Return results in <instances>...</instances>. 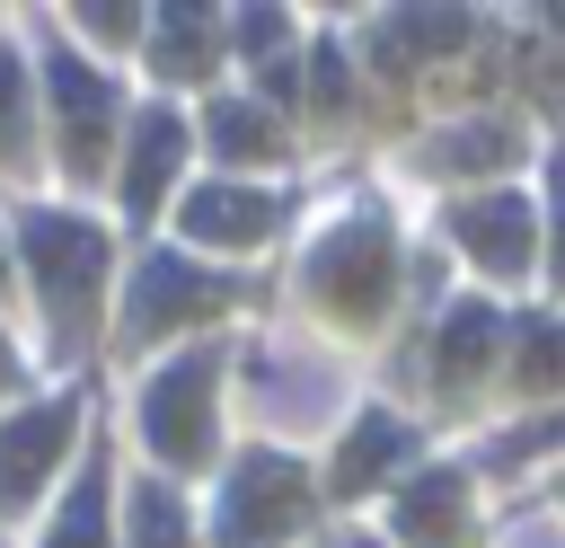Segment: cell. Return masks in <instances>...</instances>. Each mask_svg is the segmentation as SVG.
<instances>
[{
    "label": "cell",
    "mask_w": 565,
    "mask_h": 548,
    "mask_svg": "<svg viewBox=\"0 0 565 548\" xmlns=\"http://www.w3.org/2000/svg\"><path fill=\"white\" fill-rule=\"evenodd\" d=\"M300 468L291 460H247V477L230 486V548H265L291 513H300Z\"/></svg>",
    "instance_id": "cell-1"
},
{
    "label": "cell",
    "mask_w": 565,
    "mask_h": 548,
    "mask_svg": "<svg viewBox=\"0 0 565 548\" xmlns=\"http://www.w3.org/2000/svg\"><path fill=\"white\" fill-rule=\"evenodd\" d=\"M203 380H212V362L185 354V362L159 371V389H150V442H159L168 460H194V451L212 442V424H203Z\"/></svg>",
    "instance_id": "cell-2"
},
{
    "label": "cell",
    "mask_w": 565,
    "mask_h": 548,
    "mask_svg": "<svg viewBox=\"0 0 565 548\" xmlns=\"http://www.w3.org/2000/svg\"><path fill=\"white\" fill-rule=\"evenodd\" d=\"M380 283H388V239L380 230H344V239H327L318 247V292L327 301H380Z\"/></svg>",
    "instance_id": "cell-3"
},
{
    "label": "cell",
    "mask_w": 565,
    "mask_h": 548,
    "mask_svg": "<svg viewBox=\"0 0 565 548\" xmlns=\"http://www.w3.org/2000/svg\"><path fill=\"white\" fill-rule=\"evenodd\" d=\"M62 433H71V407H44V415H18L9 433H0V504H18L44 468H53V451H62Z\"/></svg>",
    "instance_id": "cell-4"
},
{
    "label": "cell",
    "mask_w": 565,
    "mask_h": 548,
    "mask_svg": "<svg viewBox=\"0 0 565 548\" xmlns=\"http://www.w3.org/2000/svg\"><path fill=\"white\" fill-rule=\"evenodd\" d=\"M26 247H35V274L71 301L88 274H97V230H79V221H53V212H35L26 221Z\"/></svg>",
    "instance_id": "cell-5"
},
{
    "label": "cell",
    "mask_w": 565,
    "mask_h": 548,
    "mask_svg": "<svg viewBox=\"0 0 565 548\" xmlns=\"http://www.w3.org/2000/svg\"><path fill=\"white\" fill-rule=\"evenodd\" d=\"M459 239L486 247V265H521L530 256V203L494 194V203H459Z\"/></svg>",
    "instance_id": "cell-6"
},
{
    "label": "cell",
    "mask_w": 565,
    "mask_h": 548,
    "mask_svg": "<svg viewBox=\"0 0 565 548\" xmlns=\"http://www.w3.org/2000/svg\"><path fill=\"white\" fill-rule=\"evenodd\" d=\"M212 301H221V283H203V274H185V265L159 256L141 274V292H132V327H159L168 309H212Z\"/></svg>",
    "instance_id": "cell-7"
},
{
    "label": "cell",
    "mask_w": 565,
    "mask_h": 548,
    "mask_svg": "<svg viewBox=\"0 0 565 548\" xmlns=\"http://www.w3.org/2000/svg\"><path fill=\"white\" fill-rule=\"evenodd\" d=\"M185 230L194 239H247V230H265V194H194Z\"/></svg>",
    "instance_id": "cell-8"
},
{
    "label": "cell",
    "mask_w": 565,
    "mask_h": 548,
    "mask_svg": "<svg viewBox=\"0 0 565 548\" xmlns=\"http://www.w3.org/2000/svg\"><path fill=\"white\" fill-rule=\"evenodd\" d=\"M177 141H185V133H177V115H150V133H141V150H132V186H124V194H132V212H150V203H159V177H168Z\"/></svg>",
    "instance_id": "cell-9"
},
{
    "label": "cell",
    "mask_w": 565,
    "mask_h": 548,
    "mask_svg": "<svg viewBox=\"0 0 565 548\" xmlns=\"http://www.w3.org/2000/svg\"><path fill=\"white\" fill-rule=\"evenodd\" d=\"M397 442H406V433H397L388 415H371V424L353 433V451H344V468H335V477H344V486H371V477H380V460H397Z\"/></svg>",
    "instance_id": "cell-10"
},
{
    "label": "cell",
    "mask_w": 565,
    "mask_h": 548,
    "mask_svg": "<svg viewBox=\"0 0 565 548\" xmlns=\"http://www.w3.org/2000/svg\"><path fill=\"white\" fill-rule=\"evenodd\" d=\"M132 530H141V548H185V513L168 504V486H141L132 495Z\"/></svg>",
    "instance_id": "cell-11"
},
{
    "label": "cell",
    "mask_w": 565,
    "mask_h": 548,
    "mask_svg": "<svg viewBox=\"0 0 565 548\" xmlns=\"http://www.w3.org/2000/svg\"><path fill=\"white\" fill-rule=\"evenodd\" d=\"M486 309H450L441 318V371H477V354H486Z\"/></svg>",
    "instance_id": "cell-12"
},
{
    "label": "cell",
    "mask_w": 565,
    "mask_h": 548,
    "mask_svg": "<svg viewBox=\"0 0 565 548\" xmlns=\"http://www.w3.org/2000/svg\"><path fill=\"white\" fill-rule=\"evenodd\" d=\"M521 371H530V380H565V336H556V327L521 336Z\"/></svg>",
    "instance_id": "cell-13"
},
{
    "label": "cell",
    "mask_w": 565,
    "mask_h": 548,
    "mask_svg": "<svg viewBox=\"0 0 565 548\" xmlns=\"http://www.w3.org/2000/svg\"><path fill=\"white\" fill-rule=\"evenodd\" d=\"M221 150H265V124H247V106H221Z\"/></svg>",
    "instance_id": "cell-14"
},
{
    "label": "cell",
    "mask_w": 565,
    "mask_h": 548,
    "mask_svg": "<svg viewBox=\"0 0 565 548\" xmlns=\"http://www.w3.org/2000/svg\"><path fill=\"white\" fill-rule=\"evenodd\" d=\"M9 106H18V62L0 53V141H9Z\"/></svg>",
    "instance_id": "cell-15"
},
{
    "label": "cell",
    "mask_w": 565,
    "mask_h": 548,
    "mask_svg": "<svg viewBox=\"0 0 565 548\" xmlns=\"http://www.w3.org/2000/svg\"><path fill=\"white\" fill-rule=\"evenodd\" d=\"M0 380H9V354H0Z\"/></svg>",
    "instance_id": "cell-16"
}]
</instances>
